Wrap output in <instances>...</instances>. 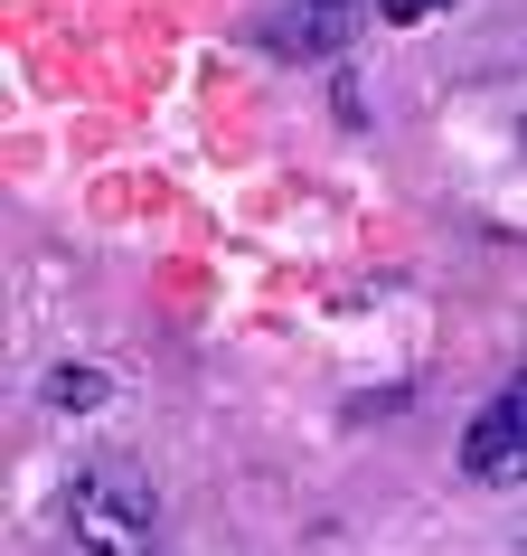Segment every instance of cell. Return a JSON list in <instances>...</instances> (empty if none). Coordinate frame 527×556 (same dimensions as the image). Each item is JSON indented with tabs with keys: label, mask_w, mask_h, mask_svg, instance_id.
Returning <instances> with one entry per match:
<instances>
[{
	"label": "cell",
	"mask_w": 527,
	"mask_h": 556,
	"mask_svg": "<svg viewBox=\"0 0 527 556\" xmlns=\"http://www.w3.org/2000/svg\"><path fill=\"white\" fill-rule=\"evenodd\" d=\"M66 528L86 538V556H151L160 547V500H151L142 471L94 463L76 491H66Z\"/></svg>",
	"instance_id": "6da1fadb"
},
{
	"label": "cell",
	"mask_w": 527,
	"mask_h": 556,
	"mask_svg": "<svg viewBox=\"0 0 527 556\" xmlns=\"http://www.w3.org/2000/svg\"><path fill=\"white\" fill-rule=\"evenodd\" d=\"M462 471L480 481V491H518L527 481V368L462 425Z\"/></svg>",
	"instance_id": "7a4b0ae2"
},
{
	"label": "cell",
	"mask_w": 527,
	"mask_h": 556,
	"mask_svg": "<svg viewBox=\"0 0 527 556\" xmlns=\"http://www.w3.org/2000/svg\"><path fill=\"white\" fill-rule=\"evenodd\" d=\"M358 29H368V0H283L273 20H255V48H273L293 66H330Z\"/></svg>",
	"instance_id": "3957f363"
},
{
	"label": "cell",
	"mask_w": 527,
	"mask_h": 556,
	"mask_svg": "<svg viewBox=\"0 0 527 556\" xmlns=\"http://www.w3.org/2000/svg\"><path fill=\"white\" fill-rule=\"evenodd\" d=\"M38 396H48L57 415H86V406H104V396H114V378H104V368H86V358H66V368H48V387H38Z\"/></svg>",
	"instance_id": "277c9868"
},
{
	"label": "cell",
	"mask_w": 527,
	"mask_h": 556,
	"mask_svg": "<svg viewBox=\"0 0 527 556\" xmlns=\"http://www.w3.org/2000/svg\"><path fill=\"white\" fill-rule=\"evenodd\" d=\"M386 29H414V20H434V10H452V0H377Z\"/></svg>",
	"instance_id": "5b68a950"
}]
</instances>
